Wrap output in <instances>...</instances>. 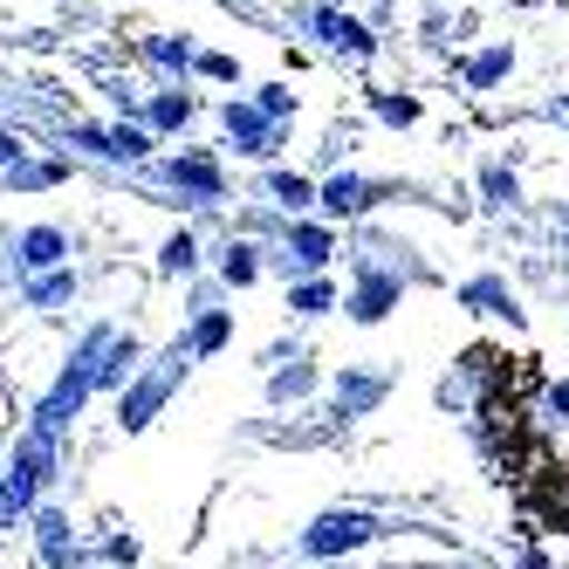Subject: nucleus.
<instances>
[{
    "label": "nucleus",
    "mask_w": 569,
    "mask_h": 569,
    "mask_svg": "<svg viewBox=\"0 0 569 569\" xmlns=\"http://www.w3.org/2000/svg\"><path fill=\"white\" fill-rule=\"evenodd\" d=\"M62 480V439H49V432H34V426H21V432H8V487H0V501H8L21 521L49 501V487Z\"/></svg>",
    "instance_id": "1"
},
{
    "label": "nucleus",
    "mask_w": 569,
    "mask_h": 569,
    "mask_svg": "<svg viewBox=\"0 0 569 569\" xmlns=\"http://www.w3.org/2000/svg\"><path fill=\"white\" fill-rule=\"evenodd\" d=\"M186 371H192V350L172 337V343L158 350V357L144 363V371H138L124 391H117V432H144V426L172 405V391L186 385Z\"/></svg>",
    "instance_id": "2"
},
{
    "label": "nucleus",
    "mask_w": 569,
    "mask_h": 569,
    "mask_svg": "<svg viewBox=\"0 0 569 569\" xmlns=\"http://www.w3.org/2000/svg\"><path fill=\"white\" fill-rule=\"evenodd\" d=\"M371 542H385V521L371 508H322L296 536V556L302 562H337V556H357V549H371Z\"/></svg>",
    "instance_id": "3"
},
{
    "label": "nucleus",
    "mask_w": 569,
    "mask_h": 569,
    "mask_svg": "<svg viewBox=\"0 0 569 569\" xmlns=\"http://www.w3.org/2000/svg\"><path fill=\"white\" fill-rule=\"evenodd\" d=\"M97 398V385H90V371H76V363H62L56 371V385L34 398V412H28V426L34 432H49V439H69V426L83 419V405Z\"/></svg>",
    "instance_id": "4"
},
{
    "label": "nucleus",
    "mask_w": 569,
    "mask_h": 569,
    "mask_svg": "<svg viewBox=\"0 0 569 569\" xmlns=\"http://www.w3.org/2000/svg\"><path fill=\"white\" fill-rule=\"evenodd\" d=\"M28 536H34V556H42V569H90V549L83 536H76V521L62 501H42L28 515Z\"/></svg>",
    "instance_id": "5"
},
{
    "label": "nucleus",
    "mask_w": 569,
    "mask_h": 569,
    "mask_svg": "<svg viewBox=\"0 0 569 569\" xmlns=\"http://www.w3.org/2000/svg\"><path fill=\"white\" fill-rule=\"evenodd\" d=\"M398 302H405V274H391V268H357V289L343 296L350 322H385Z\"/></svg>",
    "instance_id": "6"
},
{
    "label": "nucleus",
    "mask_w": 569,
    "mask_h": 569,
    "mask_svg": "<svg viewBox=\"0 0 569 569\" xmlns=\"http://www.w3.org/2000/svg\"><path fill=\"white\" fill-rule=\"evenodd\" d=\"M391 371H350V363H343V371H337V391H330V405H337V419L350 426V419H371L378 412V405L391 398Z\"/></svg>",
    "instance_id": "7"
},
{
    "label": "nucleus",
    "mask_w": 569,
    "mask_h": 569,
    "mask_svg": "<svg viewBox=\"0 0 569 569\" xmlns=\"http://www.w3.org/2000/svg\"><path fill=\"white\" fill-rule=\"evenodd\" d=\"M330 254H337V233H330V227H316V220H296L289 240H281V268H289L296 281L322 274V268H330Z\"/></svg>",
    "instance_id": "8"
},
{
    "label": "nucleus",
    "mask_w": 569,
    "mask_h": 569,
    "mask_svg": "<svg viewBox=\"0 0 569 569\" xmlns=\"http://www.w3.org/2000/svg\"><path fill=\"white\" fill-rule=\"evenodd\" d=\"M14 268H21V281L69 268V233L62 227H28V233H14Z\"/></svg>",
    "instance_id": "9"
},
{
    "label": "nucleus",
    "mask_w": 569,
    "mask_h": 569,
    "mask_svg": "<svg viewBox=\"0 0 569 569\" xmlns=\"http://www.w3.org/2000/svg\"><path fill=\"white\" fill-rule=\"evenodd\" d=\"M378 199H391V192L371 186V179H357V172H337L330 186H316V207L330 213V220H350V213H363V207H378Z\"/></svg>",
    "instance_id": "10"
},
{
    "label": "nucleus",
    "mask_w": 569,
    "mask_h": 569,
    "mask_svg": "<svg viewBox=\"0 0 569 569\" xmlns=\"http://www.w3.org/2000/svg\"><path fill=\"white\" fill-rule=\"evenodd\" d=\"M227 138H233V151H254V158L274 151V124L254 103H227Z\"/></svg>",
    "instance_id": "11"
},
{
    "label": "nucleus",
    "mask_w": 569,
    "mask_h": 569,
    "mask_svg": "<svg viewBox=\"0 0 569 569\" xmlns=\"http://www.w3.org/2000/svg\"><path fill=\"white\" fill-rule=\"evenodd\" d=\"M179 343L192 350V363H199V357H220V350L233 343V309H199V316H192V330H186Z\"/></svg>",
    "instance_id": "12"
},
{
    "label": "nucleus",
    "mask_w": 569,
    "mask_h": 569,
    "mask_svg": "<svg viewBox=\"0 0 569 569\" xmlns=\"http://www.w3.org/2000/svg\"><path fill=\"white\" fill-rule=\"evenodd\" d=\"M138 371H144V343H138L131 330H117V343H110V357H103V371H97V391H124Z\"/></svg>",
    "instance_id": "13"
},
{
    "label": "nucleus",
    "mask_w": 569,
    "mask_h": 569,
    "mask_svg": "<svg viewBox=\"0 0 569 569\" xmlns=\"http://www.w3.org/2000/svg\"><path fill=\"white\" fill-rule=\"evenodd\" d=\"M309 391H316V363L309 357H289V363L268 371V405H302Z\"/></svg>",
    "instance_id": "14"
},
{
    "label": "nucleus",
    "mask_w": 569,
    "mask_h": 569,
    "mask_svg": "<svg viewBox=\"0 0 569 569\" xmlns=\"http://www.w3.org/2000/svg\"><path fill=\"white\" fill-rule=\"evenodd\" d=\"M166 179H172V186H186V192H199L207 207H213V199H227V186H220V166H213V158H172Z\"/></svg>",
    "instance_id": "15"
},
{
    "label": "nucleus",
    "mask_w": 569,
    "mask_h": 569,
    "mask_svg": "<svg viewBox=\"0 0 569 569\" xmlns=\"http://www.w3.org/2000/svg\"><path fill=\"white\" fill-rule=\"evenodd\" d=\"M460 302H467V309H480V316H508V322L521 316V309H515V296H508V281H495V274L460 281Z\"/></svg>",
    "instance_id": "16"
},
{
    "label": "nucleus",
    "mask_w": 569,
    "mask_h": 569,
    "mask_svg": "<svg viewBox=\"0 0 569 569\" xmlns=\"http://www.w3.org/2000/svg\"><path fill=\"white\" fill-rule=\"evenodd\" d=\"M21 296H28V309H69L76 302V268H56V274L21 281Z\"/></svg>",
    "instance_id": "17"
},
{
    "label": "nucleus",
    "mask_w": 569,
    "mask_h": 569,
    "mask_svg": "<svg viewBox=\"0 0 569 569\" xmlns=\"http://www.w3.org/2000/svg\"><path fill=\"white\" fill-rule=\"evenodd\" d=\"M309 21L322 28V42H337V49H350V56H371V34H363V21H350V14H337V8H316Z\"/></svg>",
    "instance_id": "18"
},
{
    "label": "nucleus",
    "mask_w": 569,
    "mask_h": 569,
    "mask_svg": "<svg viewBox=\"0 0 569 569\" xmlns=\"http://www.w3.org/2000/svg\"><path fill=\"white\" fill-rule=\"evenodd\" d=\"M220 281H227V289H254V281H261V254L248 248V240H227V248H220Z\"/></svg>",
    "instance_id": "19"
},
{
    "label": "nucleus",
    "mask_w": 569,
    "mask_h": 569,
    "mask_svg": "<svg viewBox=\"0 0 569 569\" xmlns=\"http://www.w3.org/2000/svg\"><path fill=\"white\" fill-rule=\"evenodd\" d=\"M268 199H274V207H289V213H302V207H316V186L302 172H268Z\"/></svg>",
    "instance_id": "20"
},
{
    "label": "nucleus",
    "mask_w": 569,
    "mask_h": 569,
    "mask_svg": "<svg viewBox=\"0 0 569 569\" xmlns=\"http://www.w3.org/2000/svg\"><path fill=\"white\" fill-rule=\"evenodd\" d=\"M289 309H296V316H322V309H337V281H322V274L296 281V289H289Z\"/></svg>",
    "instance_id": "21"
},
{
    "label": "nucleus",
    "mask_w": 569,
    "mask_h": 569,
    "mask_svg": "<svg viewBox=\"0 0 569 569\" xmlns=\"http://www.w3.org/2000/svg\"><path fill=\"white\" fill-rule=\"evenodd\" d=\"M199 268V240L179 227V233H166V248H158V274H192Z\"/></svg>",
    "instance_id": "22"
},
{
    "label": "nucleus",
    "mask_w": 569,
    "mask_h": 569,
    "mask_svg": "<svg viewBox=\"0 0 569 569\" xmlns=\"http://www.w3.org/2000/svg\"><path fill=\"white\" fill-rule=\"evenodd\" d=\"M56 179H69L62 158H49V166H14V172H0V186H8V192H42V186H56Z\"/></svg>",
    "instance_id": "23"
},
{
    "label": "nucleus",
    "mask_w": 569,
    "mask_h": 569,
    "mask_svg": "<svg viewBox=\"0 0 569 569\" xmlns=\"http://www.w3.org/2000/svg\"><path fill=\"white\" fill-rule=\"evenodd\" d=\"M151 151V131H138V124H110L103 131V158H144Z\"/></svg>",
    "instance_id": "24"
},
{
    "label": "nucleus",
    "mask_w": 569,
    "mask_h": 569,
    "mask_svg": "<svg viewBox=\"0 0 569 569\" xmlns=\"http://www.w3.org/2000/svg\"><path fill=\"white\" fill-rule=\"evenodd\" d=\"M508 62H515L508 49H487V56H473V62H467V83H473V90H487V83H501V76H508Z\"/></svg>",
    "instance_id": "25"
},
{
    "label": "nucleus",
    "mask_w": 569,
    "mask_h": 569,
    "mask_svg": "<svg viewBox=\"0 0 569 569\" xmlns=\"http://www.w3.org/2000/svg\"><path fill=\"white\" fill-rule=\"evenodd\" d=\"M186 117H192V97H186V90H166V97L151 103V124H158V131H179Z\"/></svg>",
    "instance_id": "26"
},
{
    "label": "nucleus",
    "mask_w": 569,
    "mask_h": 569,
    "mask_svg": "<svg viewBox=\"0 0 569 569\" xmlns=\"http://www.w3.org/2000/svg\"><path fill=\"white\" fill-rule=\"evenodd\" d=\"M97 562H110V569H138V536H103V542H97Z\"/></svg>",
    "instance_id": "27"
},
{
    "label": "nucleus",
    "mask_w": 569,
    "mask_h": 569,
    "mask_svg": "<svg viewBox=\"0 0 569 569\" xmlns=\"http://www.w3.org/2000/svg\"><path fill=\"white\" fill-rule=\"evenodd\" d=\"M254 110L268 117V124H281V117H296V97H289V90H281V83H268V90L254 97Z\"/></svg>",
    "instance_id": "28"
},
{
    "label": "nucleus",
    "mask_w": 569,
    "mask_h": 569,
    "mask_svg": "<svg viewBox=\"0 0 569 569\" xmlns=\"http://www.w3.org/2000/svg\"><path fill=\"white\" fill-rule=\"evenodd\" d=\"M378 117H385V124H412L419 103H412V97H378Z\"/></svg>",
    "instance_id": "29"
},
{
    "label": "nucleus",
    "mask_w": 569,
    "mask_h": 569,
    "mask_svg": "<svg viewBox=\"0 0 569 569\" xmlns=\"http://www.w3.org/2000/svg\"><path fill=\"white\" fill-rule=\"evenodd\" d=\"M542 412H549L556 426H569V378H556V385H549V398H542Z\"/></svg>",
    "instance_id": "30"
},
{
    "label": "nucleus",
    "mask_w": 569,
    "mask_h": 569,
    "mask_svg": "<svg viewBox=\"0 0 569 569\" xmlns=\"http://www.w3.org/2000/svg\"><path fill=\"white\" fill-rule=\"evenodd\" d=\"M487 192H495V207H508V199H515V172L495 166V172H487Z\"/></svg>",
    "instance_id": "31"
},
{
    "label": "nucleus",
    "mask_w": 569,
    "mask_h": 569,
    "mask_svg": "<svg viewBox=\"0 0 569 569\" xmlns=\"http://www.w3.org/2000/svg\"><path fill=\"white\" fill-rule=\"evenodd\" d=\"M199 69L220 76V83H233V76H240V62H233V56H199Z\"/></svg>",
    "instance_id": "32"
},
{
    "label": "nucleus",
    "mask_w": 569,
    "mask_h": 569,
    "mask_svg": "<svg viewBox=\"0 0 569 569\" xmlns=\"http://www.w3.org/2000/svg\"><path fill=\"white\" fill-rule=\"evenodd\" d=\"M14 166H21V138L0 131V172H14Z\"/></svg>",
    "instance_id": "33"
},
{
    "label": "nucleus",
    "mask_w": 569,
    "mask_h": 569,
    "mask_svg": "<svg viewBox=\"0 0 569 569\" xmlns=\"http://www.w3.org/2000/svg\"><path fill=\"white\" fill-rule=\"evenodd\" d=\"M151 62H179L186 69V42H151Z\"/></svg>",
    "instance_id": "34"
},
{
    "label": "nucleus",
    "mask_w": 569,
    "mask_h": 569,
    "mask_svg": "<svg viewBox=\"0 0 569 569\" xmlns=\"http://www.w3.org/2000/svg\"><path fill=\"white\" fill-rule=\"evenodd\" d=\"M515 569H549V556H542V549H521V562H515Z\"/></svg>",
    "instance_id": "35"
},
{
    "label": "nucleus",
    "mask_w": 569,
    "mask_h": 569,
    "mask_svg": "<svg viewBox=\"0 0 569 569\" xmlns=\"http://www.w3.org/2000/svg\"><path fill=\"white\" fill-rule=\"evenodd\" d=\"M14 521H21V515H14V508H8V501H0V528H14Z\"/></svg>",
    "instance_id": "36"
}]
</instances>
